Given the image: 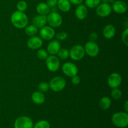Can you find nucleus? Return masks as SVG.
<instances>
[{"label": "nucleus", "mask_w": 128, "mask_h": 128, "mask_svg": "<svg viewBox=\"0 0 128 128\" xmlns=\"http://www.w3.org/2000/svg\"><path fill=\"white\" fill-rule=\"evenodd\" d=\"M11 22L16 28L23 29L28 24L29 19L24 12L17 10L11 14Z\"/></svg>", "instance_id": "obj_1"}, {"label": "nucleus", "mask_w": 128, "mask_h": 128, "mask_svg": "<svg viewBox=\"0 0 128 128\" xmlns=\"http://www.w3.org/2000/svg\"><path fill=\"white\" fill-rule=\"evenodd\" d=\"M113 124L120 128H125L128 125V114L126 111L115 112L111 117Z\"/></svg>", "instance_id": "obj_2"}, {"label": "nucleus", "mask_w": 128, "mask_h": 128, "mask_svg": "<svg viewBox=\"0 0 128 128\" xmlns=\"http://www.w3.org/2000/svg\"><path fill=\"white\" fill-rule=\"evenodd\" d=\"M50 88L54 92H60L65 88L66 80L61 76H56L52 78L49 82Z\"/></svg>", "instance_id": "obj_3"}, {"label": "nucleus", "mask_w": 128, "mask_h": 128, "mask_svg": "<svg viewBox=\"0 0 128 128\" xmlns=\"http://www.w3.org/2000/svg\"><path fill=\"white\" fill-rule=\"evenodd\" d=\"M70 52V57L73 61H80L84 57L85 51L82 46L80 44H76L72 46Z\"/></svg>", "instance_id": "obj_4"}, {"label": "nucleus", "mask_w": 128, "mask_h": 128, "mask_svg": "<svg viewBox=\"0 0 128 128\" xmlns=\"http://www.w3.org/2000/svg\"><path fill=\"white\" fill-rule=\"evenodd\" d=\"M47 23L53 28L60 27L62 23V16L58 12L51 11L47 15Z\"/></svg>", "instance_id": "obj_5"}, {"label": "nucleus", "mask_w": 128, "mask_h": 128, "mask_svg": "<svg viewBox=\"0 0 128 128\" xmlns=\"http://www.w3.org/2000/svg\"><path fill=\"white\" fill-rule=\"evenodd\" d=\"M34 123L32 119L26 116L17 118L14 122V128H33Z\"/></svg>", "instance_id": "obj_6"}, {"label": "nucleus", "mask_w": 128, "mask_h": 128, "mask_svg": "<svg viewBox=\"0 0 128 128\" xmlns=\"http://www.w3.org/2000/svg\"><path fill=\"white\" fill-rule=\"evenodd\" d=\"M46 65L50 72H56L60 68V60L56 55H50L46 59Z\"/></svg>", "instance_id": "obj_7"}, {"label": "nucleus", "mask_w": 128, "mask_h": 128, "mask_svg": "<svg viewBox=\"0 0 128 128\" xmlns=\"http://www.w3.org/2000/svg\"><path fill=\"white\" fill-rule=\"evenodd\" d=\"M85 53L90 57H96L100 52V48L95 41H89L85 44L84 47Z\"/></svg>", "instance_id": "obj_8"}, {"label": "nucleus", "mask_w": 128, "mask_h": 128, "mask_svg": "<svg viewBox=\"0 0 128 128\" xmlns=\"http://www.w3.org/2000/svg\"><path fill=\"white\" fill-rule=\"evenodd\" d=\"M112 11L111 5L106 2H101L96 8V12L97 15L102 18L110 16Z\"/></svg>", "instance_id": "obj_9"}, {"label": "nucleus", "mask_w": 128, "mask_h": 128, "mask_svg": "<svg viewBox=\"0 0 128 128\" xmlns=\"http://www.w3.org/2000/svg\"><path fill=\"white\" fill-rule=\"evenodd\" d=\"M55 30L53 28L50 26H44L40 28V38L42 40L45 41H51L55 36Z\"/></svg>", "instance_id": "obj_10"}, {"label": "nucleus", "mask_w": 128, "mask_h": 128, "mask_svg": "<svg viewBox=\"0 0 128 128\" xmlns=\"http://www.w3.org/2000/svg\"><path fill=\"white\" fill-rule=\"evenodd\" d=\"M62 71L66 76L71 78L78 74V68L77 66L73 62H66L62 65Z\"/></svg>", "instance_id": "obj_11"}, {"label": "nucleus", "mask_w": 128, "mask_h": 128, "mask_svg": "<svg viewBox=\"0 0 128 128\" xmlns=\"http://www.w3.org/2000/svg\"><path fill=\"white\" fill-rule=\"evenodd\" d=\"M122 82V77L118 72L111 73L108 78V84L111 88H117Z\"/></svg>", "instance_id": "obj_12"}, {"label": "nucleus", "mask_w": 128, "mask_h": 128, "mask_svg": "<svg viewBox=\"0 0 128 128\" xmlns=\"http://www.w3.org/2000/svg\"><path fill=\"white\" fill-rule=\"evenodd\" d=\"M43 44V40L40 37L34 36L30 37L27 41V46L32 50H36L41 48Z\"/></svg>", "instance_id": "obj_13"}, {"label": "nucleus", "mask_w": 128, "mask_h": 128, "mask_svg": "<svg viewBox=\"0 0 128 128\" xmlns=\"http://www.w3.org/2000/svg\"><path fill=\"white\" fill-rule=\"evenodd\" d=\"M111 7H112V11H114L116 13L120 14L126 12L128 8L127 3L125 1H122V0L115 1L112 3Z\"/></svg>", "instance_id": "obj_14"}, {"label": "nucleus", "mask_w": 128, "mask_h": 128, "mask_svg": "<svg viewBox=\"0 0 128 128\" xmlns=\"http://www.w3.org/2000/svg\"><path fill=\"white\" fill-rule=\"evenodd\" d=\"M61 49L60 41L57 40H51L47 46V52L50 55H56Z\"/></svg>", "instance_id": "obj_15"}, {"label": "nucleus", "mask_w": 128, "mask_h": 128, "mask_svg": "<svg viewBox=\"0 0 128 128\" xmlns=\"http://www.w3.org/2000/svg\"><path fill=\"white\" fill-rule=\"evenodd\" d=\"M88 14V8L84 4L78 5L75 10V16L79 20H83L86 18Z\"/></svg>", "instance_id": "obj_16"}, {"label": "nucleus", "mask_w": 128, "mask_h": 128, "mask_svg": "<svg viewBox=\"0 0 128 128\" xmlns=\"http://www.w3.org/2000/svg\"><path fill=\"white\" fill-rule=\"evenodd\" d=\"M46 24H47V16L38 14L32 18V24L38 29L46 26Z\"/></svg>", "instance_id": "obj_17"}, {"label": "nucleus", "mask_w": 128, "mask_h": 128, "mask_svg": "<svg viewBox=\"0 0 128 128\" xmlns=\"http://www.w3.org/2000/svg\"><path fill=\"white\" fill-rule=\"evenodd\" d=\"M116 28L112 24H107L102 30V34L104 37L108 40L112 38L116 34Z\"/></svg>", "instance_id": "obj_18"}, {"label": "nucleus", "mask_w": 128, "mask_h": 128, "mask_svg": "<svg viewBox=\"0 0 128 128\" xmlns=\"http://www.w3.org/2000/svg\"><path fill=\"white\" fill-rule=\"evenodd\" d=\"M31 100L36 104H42L45 102L46 97L43 92L40 91H35L31 95Z\"/></svg>", "instance_id": "obj_19"}, {"label": "nucleus", "mask_w": 128, "mask_h": 128, "mask_svg": "<svg viewBox=\"0 0 128 128\" xmlns=\"http://www.w3.org/2000/svg\"><path fill=\"white\" fill-rule=\"evenodd\" d=\"M36 11L38 14L47 16L51 12V8L46 2H40L36 6Z\"/></svg>", "instance_id": "obj_20"}, {"label": "nucleus", "mask_w": 128, "mask_h": 128, "mask_svg": "<svg viewBox=\"0 0 128 128\" xmlns=\"http://www.w3.org/2000/svg\"><path fill=\"white\" fill-rule=\"evenodd\" d=\"M57 6L60 11L66 12L71 10V4L69 0H58Z\"/></svg>", "instance_id": "obj_21"}, {"label": "nucleus", "mask_w": 128, "mask_h": 128, "mask_svg": "<svg viewBox=\"0 0 128 128\" xmlns=\"http://www.w3.org/2000/svg\"><path fill=\"white\" fill-rule=\"evenodd\" d=\"M99 106L102 110H107L110 108L111 106V100L108 96H104L99 102Z\"/></svg>", "instance_id": "obj_22"}, {"label": "nucleus", "mask_w": 128, "mask_h": 128, "mask_svg": "<svg viewBox=\"0 0 128 128\" xmlns=\"http://www.w3.org/2000/svg\"><path fill=\"white\" fill-rule=\"evenodd\" d=\"M24 32L28 36L31 37V36H36L38 32V28L34 26L33 24H28L24 28Z\"/></svg>", "instance_id": "obj_23"}, {"label": "nucleus", "mask_w": 128, "mask_h": 128, "mask_svg": "<svg viewBox=\"0 0 128 128\" xmlns=\"http://www.w3.org/2000/svg\"><path fill=\"white\" fill-rule=\"evenodd\" d=\"M58 58L61 60H66L70 57V52L66 48H61L57 54Z\"/></svg>", "instance_id": "obj_24"}, {"label": "nucleus", "mask_w": 128, "mask_h": 128, "mask_svg": "<svg viewBox=\"0 0 128 128\" xmlns=\"http://www.w3.org/2000/svg\"><path fill=\"white\" fill-rule=\"evenodd\" d=\"M101 2V0H84V5L88 8H96Z\"/></svg>", "instance_id": "obj_25"}, {"label": "nucleus", "mask_w": 128, "mask_h": 128, "mask_svg": "<svg viewBox=\"0 0 128 128\" xmlns=\"http://www.w3.org/2000/svg\"><path fill=\"white\" fill-rule=\"evenodd\" d=\"M50 122L46 120H40L34 124L33 128H50Z\"/></svg>", "instance_id": "obj_26"}, {"label": "nucleus", "mask_w": 128, "mask_h": 128, "mask_svg": "<svg viewBox=\"0 0 128 128\" xmlns=\"http://www.w3.org/2000/svg\"><path fill=\"white\" fill-rule=\"evenodd\" d=\"M111 97L114 100H119L122 97V92L118 88L112 89L111 92Z\"/></svg>", "instance_id": "obj_27"}, {"label": "nucleus", "mask_w": 128, "mask_h": 128, "mask_svg": "<svg viewBox=\"0 0 128 128\" xmlns=\"http://www.w3.org/2000/svg\"><path fill=\"white\" fill-rule=\"evenodd\" d=\"M16 8L18 11H21V12H24L26 11L28 8V4L24 0H21L19 1L16 4Z\"/></svg>", "instance_id": "obj_28"}, {"label": "nucleus", "mask_w": 128, "mask_h": 128, "mask_svg": "<svg viewBox=\"0 0 128 128\" xmlns=\"http://www.w3.org/2000/svg\"><path fill=\"white\" fill-rule=\"evenodd\" d=\"M38 88L39 91H40L41 92H43V93L44 92H48L50 89L49 83L47 82H45V81L40 82L38 84Z\"/></svg>", "instance_id": "obj_29"}, {"label": "nucleus", "mask_w": 128, "mask_h": 128, "mask_svg": "<svg viewBox=\"0 0 128 128\" xmlns=\"http://www.w3.org/2000/svg\"><path fill=\"white\" fill-rule=\"evenodd\" d=\"M37 57L40 60H46L47 57L48 56V53L47 51L43 49H40L37 51Z\"/></svg>", "instance_id": "obj_30"}, {"label": "nucleus", "mask_w": 128, "mask_h": 128, "mask_svg": "<svg viewBox=\"0 0 128 128\" xmlns=\"http://www.w3.org/2000/svg\"><path fill=\"white\" fill-rule=\"evenodd\" d=\"M55 36H56V40L58 41H64L67 39L68 35L67 32L65 31H61V32L55 34Z\"/></svg>", "instance_id": "obj_31"}, {"label": "nucleus", "mask_w": 128, "mask_h": 128, "mask_svg": "<svg viewBox=\"0 0 128 128\" xmlns=\"http://www.w3.org/2000/svg\"><path fill=\"white\" fill-rule=\"evenodd\" d=\"M121 39H122V41L123 42V43L126 46L128 45V28H126L123 31L122 33V36H121Z\"/></svg>", "instance_id": "obj_32"}, {"label": "nucleus", "mask_w": 128, "mask_h": 128, "mask_svg": "<svg viewBox=\"0 0 128 128\" xmlns=\"http://www.w3.org/2000/svg\"><path fill=\"white\" fill-rule=\"evenodd\" d=\"M80 82H81V79H80V76H78V75H75V76L71 77V82L74 85H78Z\"/></svg>", "instance_id": "obj_33"}, {"label": "nucleus", "mask_w": 128, "mask_h": 128, "mask_svg": "<svg viewBox=\"0 0 128 128\" xmlns=\"http://www.w3.org/2000/svg\"><path fill=\"white\" fill-rule=\"evenodd\" d=\"M89 38H90V41H96L98 38V34H97V32H92L89 35Z\"/></svg>", "instance_id": "obj_34"}, {"label": "nucleus", "mask_w": 128, "mask_h": 128, "mask_svg": "<svg viewBox=\"0 0 128 128\" xmlns=\"http://www.w3.org/2000/svg\"><path fill=\"white\" fill-rule=\"evenodd\" d=\"M46 4L50 6V8L56 7L57 6L58 0H46Z\"/></svg>", "instance_id": "obj_35"}, {"label": "nucleus", "mask_w": 128, "mask_h": 128, "mask_svg": "<svg viewBox=\"0 0 128 128\" xmlns=\"http://www.w3.org/2000/svg\"><path fill=\"white\" fill-rule=\"evenodd\" d=\"M69 1L71 2V4L76 5V6L81 4L83 2V0H69Z\"/></svg>", "instance_id": "obj_36"}, {"label": "nucleus", "mask_w": 128, "mask_h": 128, "mask_svg": "<svg viewBox=\"0 0 128 128\" xmlns=\"http://www.w3.org/2000/svg\"><path fill=\"white\" fill-rule=\"evenodd\" d=\"M116 0H101V2H106L109 4H112Z\"/></svg>", "instance_id": "obj_37"}, {"label": "nucleus", "mask_w": 128, "mask_h": 128, "mask_svg": "<svg viewBox=\"0 0 128 128\" xmlns=\"http://www.w3.org/2000/svg\"><path fill=\"white\" fill-rule=\"evenodd\" d=\"M124 107L125 111L128 112V101H126V102H124Z\"/></svg>", "instance_id": "obj_38"}]
</instances>
